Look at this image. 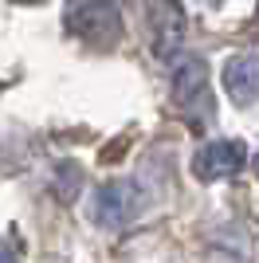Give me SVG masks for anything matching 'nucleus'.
<instances>
[{
  "mask_svg": "<svg viewBox=\"0 0 259 263\" xmlns=\"http://www.w3.org/2000/svg\"><path fill=\"white\" fill-rule=\"evenodd\" d=\"M67 32H75L79 40L95 47H114L122 40V12L118 4L110 0H83V4H71L63 12Z\"/></svg>",
  "mask_w": 259,
  "mask_h": 263,
  "instance_id": "obj_1",
  "label": "nucleus"
},
{
  "mask_svg": "<svg viewBox=\"0 0 259 263\" xmlns=\"http://www.w3.org/2000/svg\"><path fill=\"white\" fill-rule=\"evenodd\" d=\"M248 161V149L236 138H220V142H208L196 149L193 157V173L200 181H224V177H236Z\"/></svg>",
  "mask_w": 259,
  "mask_h": 263,
  "instance_id": "obj_2",
  "label": "nucleus"
},
{
  "mask_svg": "<svg viewBox=\"0 0 259 263\" xmlns=\"http://www.w3.org/2000/svg\"><path fill=\"white\" fill-rule=\"evenodd\" d=\"M134 216H138V189L130 185V181H106V185L98 189V197H95L98 228L118 232V228H126Z\"/></svg>",
  "mask_w": 259,
  "mask_h": 263,
  "instance_id": "obj_3",
  "label": "nucleus"
},
{
  "mask_svg": "<svg viewBox=\"0 0 259 263\" xmlns=\"http://www.w3.org/2000/svg\"><path fill=\"white\" fill-rule=\"evenodd\" d=\"M169 90L177 106H193L196 99H205L208 90V63L200 55H181L169 71Z\"/></svg>",
  "mask_w": 259,
  "mask_h": 263,
  "instance_id": "obj_4",
  "label": "nucleus"
},
{
  "mask_svg": "<svg viewBox=\"0 0 259 263\" xmlns=\"http://www.w3.org/2000/svg\"><path fill=\"white\" fill-rule=\"evenodd\" d=\"M224 90L236 106H248L259 95V51H239L224 63Z\"/></svg>",
  "mask_w": 259,
  "mask_h": 263,
  "instance_id": "obj_5",
  "label": "nucleus"
},
{
  "mask_svg": "<svg viewBox=\"0 0 259 263\" xmlns=\"http://www.w3.org/2000/svg\"><path fill=\"white\" fill-rule=\"evenodd\" d=\"M150 24H153V55H157V59H169V55L181 47V35H184L181 8H177V4H153Z\"/></svg>",
  "mask_w": 259,
  "mask_h": 263,
  "instance_id": "obj_6",
  "label": "nucleus"
},
{
  "mask_svg": "<svg viewBox=\"0 0 259 263\" xmlns=\"http://www.w3.org/2000/svg\"><path fill=\"white\" fill-rule=\"evenodd\" d=\"M0 263H12V248H8V240H0Z\"/></svg>",
  "mask_w": 259,
  "mask_h": 263,
  "instance_id": "obj_7",
  "label": "nucleus"
},
{
  "mask_svg": "<svg viewBox=\"0 0 259 263\" xmlns=\"http://www.w3.org/2000/svg\"><path fill=\"white\" fill-rule=\"evenodd\" d=\"M255 173H259V154H255Z\"/></svg>",
  "mask_w": 259,
  "mask_h": 263,
  "instance_id": "obj_8",
  "label": "nucleus"
}]
</instances>
